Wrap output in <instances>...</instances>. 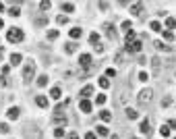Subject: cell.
<instances>
[{
    "instance_id": "cell-1",
    "label": "cell",
    "mask_w": 176,
    "mask_h": 139,
    "mask_svg": "<svg viewBox=\"0 0 176 139\" xmlns=\"http://www.w3.org/2000/svg\"><path fill=\"white\" fill-rule=\"evenodd\" d=\"M23 38H25V33H23L19 27H8V31H6V40H8V42L17 44V42H23Z\"/></svg>"
},
{
    "instance_id": "cell-2",
    "label": "cell",
    "mask_w": 176,
    "mask_h": 139,
    "mask_svg": "<svg viewBox=\"0 0 176 139\" xmlns=\"http://www.w3.org/2000/svg\"><path fill=\"white\" fill-rule=\"evenodd\" d=\"M33 75H35V62L27 60V62H25V69H23V81L29 83V81L33 79Z\"/></svg>"
},
{
    "instance_id": "cell-3",
    "label": "cell",
    "mask_w": 176,
    "mask_h": 139,
    "mask_svg": "<svg viewBox=\"0 0 176 139\" xmlns=\"http://www.w3.org/2000/svg\"><path fill=\"white\" fill-rule=\"evenodd\" d=\"M141 48H143L141 40H133V42H129V44H124V50H127V52H131V54L141 52Z\"/></svg>"
},
{
    "instance_id": "cell-4",
    "label": "cell",
    "mask_w": 176,
    "mask_h": 139,
    "mask_svg": "<svg viewBox=\"0 0 176 139\" xmlns=\"http://www.w3.org/2000/svg\"><path fill=\"white\" fill-rule=\"evenodd\" d=\"M137 100H139V104H149L153 100V92L151 89H143V92L137 95Z\"/></svg>"
},
{
    "instance_id": "cell-5",
    "label": "cell",
    "mask_w": 176,
    "mask_h": 139,
    "mask_svg": "<svg viewBox=\"0 0 176 139\" xmlns=\"http://www.w3.org/2000/svg\"><path fill=\"white\" fill-rule=\"evenodd\" d=\"M139 133H141L143 137H147V135L151 133V125H149V118H143V121H141V125H139Z\"/></svg>"
},
{
    "instance_id": "cell-6",
    "label": "cell",
    "mask_w": 176,
    "mask_h": 139,
    "mask_svg": "<svg viewBox=\"0 0 176 139\" xmlns=\"http://www.w3.org/2000/svg\"><path fill=\"white\" fill-rule=\"evenodd\" d=\"M91 62H93V60H91V54H81V58H79L81 69H85V71H87V69H91Z\"/></svg>"
},
{
    "instance_id": "cell-7",
    "label": "cell",
    "mask_w": 176,
    "mask_h": 139,
    "mask_svg": "<svg viewBox=\"0 0 176 139\" xmlns=\"http://www.w3.org/2000/svg\"><path fill=\"white\" fill-rule=\"evenodd\" d=\"M104 29H106V38L114 42V40H116V31H114V25H110V23H108V25H106Z\"/></svg>"
},
{
    "instance_id": "cell-8",
    "label": "cell",
    "mask_w": 176,
    "mask_h": 139,
    "mask_svg": "<svg viewBox=\"0 0 176 139\" xmlns=\"http://www.w3.org/2000/svg\"><path fill=\"white\" fill-rule=\"evenodd\" d=\"M6 114H8V118H10V121H17V118H19V114H21V110H19L17 106H10Z\"/></svg>"
},
{
    "instance_id": "cell-9",
    "label": "cell",
    "mask_w": 176,
    "mask_h": 139,
    "mask_svg": "<svg viewBox=\"0 0 176 139\" xmlns=\"http://www.w3.org/2000/svg\"><path fill=\"white\" fill-rule=\"evenodd\" d=\"M131 13L135 15V17H139V15L143 13V4H141V2H133L131 4Z\"/></svg>"
},
{
    "instance_id": "cell-10",
    "label": "cell",
    "mask_w": 176,
    "mask_h": 139,
    "mask_svg": "<svg viewBox=\"0 0 176 139\" xmlns=\"http://www.w3.org/2000/svg\"><path fill=\"white\" fill-rule=\"evenodd\" d=\"M50 98H54V100H60V98H62V89H60L58 85H56V87H52V89H50Z\"/></svg>"
},
{
    "instance_id": "cell-11",
    "label": "cell",
    "mask_w": 176,
    "mask_h": 139,
    "mask_svg": "<svg viewBox=\"0 0 176 139\" xmlns=\"http://www.w3.org/2000/svg\"><path fill=\"white\" fill-rule=\"evenodd\" d=\"M60 10H62V13H75V4H71V2H62V4H60Z\"/></svg>"
},
{
    "instance_id": "cell-12",
    "label": "cell",
    "mask_w": 176,
    "mask_h": 139,
    "mask_svg": "<svg viewBox=\"0 0 176 139\" xmlns=\"http://www.w3.org/2000/svg\"><path fill=\"white\" fill-rule=\"evenodd\" d=\"M81 95H83V100H87L89 95H93V85H85L81 89Z\"/></svg>"
},
{
    "instance_id": "cell-13",
    "label": "cell",
    "mask_w": 176,
    "mask_h": 139,
    "mask_svg": "<svg viewBox=\"0 0 176 139\" xmlns=\"http://www.w3.org/2000/svg\"><path fill=\"white\" fill-rule=\"evenodd\" d=\"M35 104H38L40 108H48V98H46V95H38V98H35Z\"/></svg>"
},
{
    "instance_id": "cell-14",
    "label": "cell",
    "mask_w": 176,
    "mask_h": 139,
    "mask_svg": "<svg viewBox=\"0 0 176 139\" xmlns=\"http://www.w3.org/2000/svg\"><path fill=\"white\" fill-rule=\"evenodd\" d=\"M91 106H93V104H91L89 100H83V102L79 104V108H81L83 112H91Z\"/></svg>"
},
{
    "instance_id": "cell-15",
    "label": "cell",
    "mask_w": 176,
    "mask_h": 139,
    "mask_svg": "<svg viewBox=\"0 0 176 139\" xmlns=\"http://www.w3.org/2000/svg\"><path fill=\"white\" fill-rule=\"evenodd\" d=\"M68 35H71V40H79V38H81V29H79V27H75V29H71V31H68Z\"/></svg>"
},
{
    "instance_id": "cell-16",
    "label": "cell",
    "mask_w": 176,
    "mask_h": 139,
    "mask_svg": "<svg viewBox=\"0 0 176 139\" xmlns=\"http://www.w3.org/2000/svg\"><path fill=\"white\" fill-rule=\"evenodd\" d=\"M99 118H102L104 123H110V121H112V114H110L108 110H102V112H99Z\"/></svg>"
},
{
    "instance_id": "cell-17",
    "label": "cell",
    "mask_w": 176,
    "mask_h": 139,
    "mask_svg": "<svg viewBox=\"0 0 176 139\" xmlns=\"http://www.w3.org/2000/svg\"><path fill=\"white\" fill-rule=\"evenodd\" d=\"M155 48H158V50H164V52H172V46H168V44H164V42H155Z\"/></svg>"
},
{
    "instance_id": "cell-18",
    "label": "cell",
    "mask_w": 176,
    "mask_h": 139,
    "mask_svg": "<svg viewBox=\"0 0 176 139\" xmlns=\"http://www.w3.org/2000/svg\"><path fill=\"white\" fill-rule=\"evenodd\" d=\"M127 116H129L131 121H135V118H139V112H137L135 108H127Z\"/></svg>"
},
{
    "instance_id": "cell-19",
    "label": "cell",
    "mask_w": 176,
    "mask_h": 139,
    "mask_svg": "<svg viewBox=\"0 0 176 139\" xmlns=\"http://www.w3.org/2000/svg\"><path fill=\"white\" fill-rule=\"evenodd\" d=\"M77 44H75V42H68V44H66V46H64V50H66V54H73V52H75V50H77Z\"/></svg>"
},
{
    "instance_id": "cell-20",
    "label": "cell",
    "mask_w": 176,
    "mask_h": 139,
    "mask_svg": "<svg viewBox=\"0 0 176 139\" xmlns=\"http://www.w3.org/2000/svg\"><path fill=\"white\" fill-rule=\"evenodd\" d=\"M149 27H151L153 31H158V33L162 31V23H160V21H151V23H149Z\"/></svg>"
},
{
    "instance_id": "cell-21",
    "label": "cell",
    "mask_w": 176,
    "mask_h": 139,
    "mask_svg": "<svg viewBox=\"0 0 176 139\" xmlns=\"http://www.w3.org/2000/svg\"><path fill=\"white\" fill-rule=\"evenodd\" d=\"M162 31H164V38H166L168 42H172V40H174V31H172V29H162Z\"/></svg>"
},
{
    "instance_id": "cell-22",
    "label": "cell",
    "mask_w": 176,
    "mask_h": 139,
    "mask_svg": "<svg viewBox=\"0 0 176 139\" xmlns=\"http://www.w3.org/2000/svg\"><path fill=\"white\" fill-rule=\"evenodd\" d=\"M151 62H153V73H158V71H160V69H162V60H160V58H158V56H155V58H153V60H151Z\"/></svg>"
},
{
    "instance_id": "cell-23",
    "label": "cell",
    "mask_w": 176,
    "mask_h": 139,
    "mask_svg": "<svg viewBox=\"0 0 176 139\" xmlns=\"http://www.w3.org/2000/svg\"><path fill=\"white\" fill-rule=\"evenodd\" d=\"M97 83H99V87H102V89H108V87H110V81H108V77H102Z\"/></svg>"
},
{
    "instance_id": "cell-24",
    "label": "cell",
    "mask_w": 176,
    "mask_h": 139,
    "mask_svg": "<svg viewBox=\"0 0 176 139\" xmlns=\"http://www.w3.org/2000/svg\"><path fill=\"white\" fill-rule=\"evenodd\" d=\"M89 44H93V46H95V44H99V35H97L95 31H93V33L89 35Z\"/></svg>"
},
{
    "instance_id": "cell-25",
    "label": "cell",
    "mask_w": 176,
    "mask_h": 139,
    "mask_svg": "<svg viewBox=\"0 0 176 139\" xmlns=\"http://www.w3.org/2000/svg\"><path fill=\"white\" fill-rule=\"evenodd\" d=\"M64 135H66V133H64V129H62V127H58V129H54V137H56V139L64 137Z\"/></svg>"
},
{
    "instance_id": "cell-26",
    "label": "cell",
    "mask_w": 176,
    "mask_h": 139,
    "mask_svg": "<svg viewBox=\"0 0 176 139\" xmlns=\"http://www.w3.org/2000/svg\"><path fill=\"white\" fill-rule=\"evenodd\" d=\"M38 85H40V87H46V85H48V77H46V75L38 77Z\"/></svg>"
},
{
    "instance_id": "cell-27",
    "label": "cell",
    "mask_w": 176,
    "mask_h": 139,
    "mask_svg": "<svg viewBox=\"0 0 176 139\" xmlns=\"http://www.w3.org/2000/svg\"><path fill=\"white\" fill-rule=\"evenodd\" d=\"M58 35H60V31H58V29H52V31H48V40H56Z\"/></svg>"
},
{
    "instance_id": "cell-28",
    "label": "cell",
    "mask_w": 176,
    "mask_h": 139,
    "mask_svg": "<svg viewBox=\"0 0 176 139\" xmlns=\"http://www.w3.org/2000/svg\"><path fill=\"white\" fill-rule=\"evenodd\" d=\"M95 131H97L95 135H108V129H106L104 125H99V127H95Z\"/></svg>"
},
{
    "instance_id": "cell-29",
    "label": "cell",
    "mask_w": 176,
    "mask_h": 139,
    "mask_svg": "<svg viewBox=\"0 0 176 139\" xmlns=\"http://www.w3.org/2000/svg\"><path fill=\"white\" fill-rule=\"evenodd\" d=\"M160 133H162L164 137H170V133H172V131H170V127H168V125H164V127L160 129Z\"/></svg>"
},
{
    "instance_id": "cell-30",
    "label": "cell",
    "mask_w": 176,
    "mask_h": 139,
    "mask_svg": "<svg viewBox=\"0 0 176 139\" xmlns=\"http://www.w3.org/2000/svg\"><path fill=\"white\" fill-rule=\"evenodd\" d=\"M21 62V54H13L10 56V64H19Z\"/></svg>"
},
{
    "instance_id": "cell-31",
    "label": "cell",
    "mask_w": 176,
    "mask_h": 139,
    "mask_svg": "<svg viewBox=\"0 0 176 139\" xmlns=\"http://www.w3.org/2000/svg\"><path fill=\"white\" fill-rule=\"evenodd\" d=\"M174 25H176L174 17H168V19H166V27H168V29H172V27H174Z\"/></svg>"
},
{
    "instance_id": "cell-32",
    "label": "cell",
    "mask_w": 176,
    "mask_h": 139,
    "mask_svg": "<svg viewBox=\"0 0 176 139\" xmlns=\"http://www.w3.org/2000/svg\"><path fill=\"white\" fill-rule=\"evenodd\" d=\"M133 40H135V31L129 29V31H127V42H124V44H129V42H133Z\"/></svg>"
},
{
    "instance_id": "cell-33",
    "label": "cell",
    "mask_w": 176,
    "mask_h": 139,
    "mask_svg": "<svg viewBox=\"0 0 176 139\" xmlns=\"http://www.w3.org/2000/svg\"><path fill=\"white\" fill-rule=\"evenodd\" d=\"M8 13H10L13 17H19V15H21V8H19V6H13V8H10Z\"/></svg>"
},
{
    "instance_id": "cell-34",
    "label": "cell",
    "mask_w": 176,
    "mask_h": 139,
    "mask_svg": "<svg viewBox=\"0 0 176 139\" xmlns=\"http://www.w3.org/2000/svg\"><path fill=\"white\" fill-rule=\"evenodd\" d=\"M66 21H68V19H66L64 15H58V17H56V23H58V25H64Z\"/></svg>"
},
{
    "instance_id": "cell-35",
    "label": "cell",
    "mask_w": 176,
    "mask_h": 139,
    "mask_svg": "<svg viewBox=\"0 0 176 139\" xmlns=\"http://www.w3.org/2000/svg\"><path fill=\"white\" fill-rule=\"evenodd\" d=\"M104 102H106V95H104V93H99V95L95 98V104H99V106H102Z\"/></svg>"
},
{
    "instance_id": "cell-36",
    "label": "cell",
    "mask_w": 176,
    "mask_h": 139,
    "mask_svg": "<svg viewBox=\"0 0 176 139\" xmlns=\"http://www.w3.org/2000/svg\"><path fill=\"white\" fill-rule=\"evenodd\" d=\"M120 27H122V31H129V29H131V21H122Z\"/></svg>"
},
{
    "instance_id": "cell-37",
    "label": "cell",
    "mask_w": 176,
    "mask_h": 139,
    "mask_svg": "<svg viewBox=\"0 0 176 139\" xmlns=\"http://www.w3.org/2000/svg\"><path fill=\"white\" fill-rule=\"evenodd\" d=\"M50 6H52V2H48V0H46V2H42V4H40V8H42V10H48Z\"/></svg>"
},
{
    "instance_id": "cell-38",
    "label": "cell",
    "mask_w": 176,
    "mask_h": 139,
    "mask_svg": "<svg viewBox=\"0 0 176 139\" xmlns=\"http://www.w3.org/2000/svg\"><path fill=\"white\" fill-rule=\"evenodd\" d=\"M139 79H141V81H147L149 77H147V73H145V71H141V73H139Z\"/></svg>"
},
{
    "instance_id": "cell-39",
    "label": "cell",
    "mask_w": 176,
    "mask_h": 139,
    "mask_svg": "<svg viewBox=\"0 0 176 139\" xmlns=\"http://www.w3.org/2000/svg\"><path fill=\"white\" fill-rule=\"evenodd\" d=\"M162 104H164V106H170V104H172V98H170V95H168V98H164V100H162Z\"/></svg>"
},
{
    "instance_id": "cell-40",
    "label": "cell",
    "mask_w": 176,
    "mask_h": 139,
    "mask_svg": "<svg viewBox=\"0 0 176 139\" xmlns=\"http://www.w3.org/2000/svg\"><path fill=\"white\" fill-rule=\"evenodd\" d=\"M0 133H8V125H6V123L0 125Z\"/></svg>"
},
{
    "instance_id": "cell-41",
    "label": "cell",
    "mask_w": 176,
    "mask_h": 139,
    "mask_svg": "<svg viewBox=\"0 0 176 139\" xmlns=\"http://www.w3.org/2000/svg\"><path fill=\"white\" fill-rule=\"evenodd\" d=\"M85 139H97V135L93 131H89V133H85Z\"/></svg>"
},
{
    "instance_id": "cell-42",
    "label": "cell",
    "mask_w": 176,
    "mask_h": 139,
    "mask_svg": "<svg viewBox=\"0 0 176 139\" xmlns=\"http://www.w3.org/2000/svg\"><path fill=\"white\" fill-rule=\"evenodd\" d=\"M95 52H99V54L104 52V44H102V42H99V44H95Z\"/></svg>"
},
{
    "instance_id": "cell-43",
    "label": "cell",
    "mask_w": 176,
    "mask_h": 139,
    "mask_svg": "<svg viewBox=\"0 0 176 139\" xmlns=\"http://www.w3.org/2000/svg\"><path fill=\"white\" fill-rule=\"evenodd\" d=\"M114 75H116L114 69H108V71H106V77H114Z\"/></svg>"
},
{
    "instance_id": "cell-44",
    "label": "cell",
    "mask_w": 176,
    "mask_h": 139,
    "mask_svg": "<svg viewBox=\"0 0 176 139\" xmlns=\"http://www.w3.org/2000/svg\"><path fill=\"white\" fill-rule=\"evenodd\" d=\"M66 139H79V135L73 131V133H68V135H66Z\"/></svg>"
},
{
    "instance_id": "cell-45",
    "label": "cell",
    "mask_w": 176,
    "mask_h": 139,
    "mask_svg": "<svg viewBox=\"0 0 176 139\" xmlns=\"http://www.w3.org/2000/svg\"><path fill=\"white\" fill-rule=\"evenodd\" d=\"M2 10H4V4H2V2H0V13H2Z\"/></svg>"
},
{
    "instance_id": "cell-46",
    "label": "cell",
    "mask_w": 176,
    "mask_h": 139,
    "mask_svg": "<svg viewBox=\"0 0 176 139\" xmlns=\"http://www.w3.org/2000/svg\"><path fill=\"white\" fill-rule=\"evenodd\" d=\"M2 27H4V21H2V19H0V29H2Z\"/></svg>"
},
{
    "instance_id": "cell-47",
    "label": "cell",
    "mask_w": 176,
    "mask_h": 139,
    "mask_svg": "<svg viewBox=\"0 0 176 139\" xmlns=\"http://www.w3.org/2000/svg\"><path fill=\"white\" fill-rule=\"evenodd\" d=\"M0 58H2V54H0Z\"/></svg>"
}]
</instances>
